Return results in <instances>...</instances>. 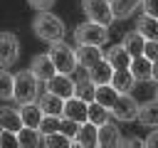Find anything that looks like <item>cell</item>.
Segmentation results:
<instances>
[{"label": "cell", "instance_id": "cell-40", "mask_svg": "<svg viewBox=\"0 0 158 148\" xmlns=\"http://www.w3.org/2000/svg\"><path fill=\"white\" fill-rule=\"evenodd\" d=\"M72 148H84V146H79V143H72Z\"/></svg>", "mask_w": 158, "mask_h": 148}, {"label": "cell", "instance_id": "cell-14", "mask_svg": "<svg viewBox=\"0 0 158 148\" xmlns=\"http://www.w3.org/2000/svg\"><path fill=\"white\" fill-rule=\"evenodd\" d=\"M37 106L42 109V113H44V116H59V118H62V111H64V99H59V96H54V94L44 91V94L40 96Z\"/></svg>", "mask_w": 158, "mask_h": 148}, {"label": "cell", "instance_id": "cell-30", "mask_svg": "<svg viewBox=\"0 0 158 148\" xmlns=\"http://www.w3.org/2000/svg\"><path fill=\"white\" fill-rule=\"evenodd\" d=\"M12 89H15L12 74L0 67V99H12Z\"/></svg>", "mask_w": 158, "mask_h": 148}, {"label": "cell", "instance_id": "cell-36", "mask_svg": "<svg viewBox=\"0 0 158 148\" xmlns=\"http://www.w3.org/2000/svg\"><path fill=\"white\" fill-rule=\"evenodd\" d=\"M30 2V7H35V10H40V12H47L52 5H54V0H27Z\"/></svg>", "mask_w": 158, "mask_h": 148}, {"label": "cell", "instance_id": "cell-10", "mask_svg": "<svg viewBox=\"0 0 158 148\" xmlns=\"http://www.w3.org/2000/svg\"><path fill=\"white\" fill-rule=\"evenodd\" d=\"M86 113H89V104H86V101H81V99H77V96H72V99L64 101L62 118L77 121V123L81 126V123H86Z\"/></svg>", "mask_w": 158, "mask_h": 148}, {"label": "cell", "instance_id": "cell-2", "mask_svg": "<svg viewBox=\"0 0 158 148\" xmlns=\"http://www.w3.org/2000/svg\"><path fill=\"white\" fill-rule=\"evenodd\" d=\"M74 39H77L79 47H101V44L109 39V27L86 20V22L77 25V30H74Z\"/></svg>", "mask_w": 158, "mask_h": 148}, {"label": "cell", "instance_id": "cell-25", "mask_svg": "<svg viewBox=\"0 0 158 148\" xmlns=\"http://www.w3.org/2000/svg\"><path fill=\"white\" fill-rule=\"evenodd\" d=\"M138 121L143 126H158V99H151L148 104L138 106Z\"/></svg>", "mask_w": 158, "mask_h": 148}, {"label": "cell", "instance_id": "cell-32", "mask_svg": "<svg viewBox=\"0 0 158 148\" xmlns=\"http://www.w3.org/2000/svg\"><path fill=\"white\" fill-rule=\"evenodd\" d=\"M77 131H79V123H77V121H69V118H62V121H59V133H62V136H67V138L74 141Z\"/></svg>", "mask_w": 158, "mask_h": 148}, {"label": "cell", "instance_id": "cell-31", "mask_svg": "<svg viewBox=\"0 0 158 148\" xmlns=\"http://www.w3.org/2000/svg\"><path fill=\"white\" fill-rule=\"evenodd\" d=\"M59 116H44L40 121V136H49V133H59Z\"/></svg>", "mask_w": 158, "mask_h": 148}, {"label": "cell", "instance_id": "cell-21", "mask_svg": "<svg viewBox=\"0 0 158 148\" xmlns=\"http://www.w3.org/2000/svg\"><path fill=\"white\" fill-rule=\"evenodd\" d=\"M141 2H143V0H111L114 20H126V17H131V15L138 10Z\"/></svg>", "mask_w": 158, "mask_h": 148}, {"label": "cell", "instance_id": "cell-41", "mask_svg": "<svg viewBox=\"0 0 158 148\" xmlns=\"http://www.w3.org/2000/svg\"><path fill=\"white\" fill-rule=\"evenodd\" d=\"M156 99H158V89H156Z\"/></svg>", "mask_w": 158, "mask_h": 148}, {"label": "cell", "instance_id": "cell-13", "mask_svg": "<svg viewBox=\"0 0 158 148\" xmlns=\"http://www.w3.org/2000/svg\"><path fill=\"white\" fill-rule=\"evenodd\" d=\"M74 143H79L84 148H99V128L94 123H89V121L81 123L77 136H74Z\"/></svg>", "mask_w": 158, "mask_h": 148}, {"label": "cell", "instance_id": "cell-35", "mask_svg": "<svg viewBox=\"0 0 158 148\" xmlns=\"http://www.w3.org/2000/svg\"><path fill=\"white\" fill-rule=\"evenodd\" d=\"M141 5H143V15H148V17H156V20H158V0H143Z\"/></svg>", "mask_w": 158, "mask_h": 148}, {"label": "cell", "instance_id": "cell-12", "mask_svg": "<svg viewBox=\"0 0 158 148\" xmlns=\"http://www.w3.org/2000/svg\"><path fill=\"white\" fill-rule=\"evenodd\" d=\"M22 128V118L20 111L12 106H0V131H10V133H20Z\"/></svg>", "mask_w": 158, "mask_h": 148}, {"label": "cell", "instance_id": "cell-22", "mask_svg": "<svg viewBox=\"0 0 158 148\" xmlns=\"http://www.w3.org/2000/svg\"><path fill=\"white\" fill-rule=\"evenodd\" d=\"M133 84H136V79L131 76L128 69H116L114 76H111V86H114L118 94H128V91L133 89Z\"/></svg>", "mask_w": 158, "mask_h": 148}, {"label": "cell", "instance_id": "cell-8", "mask_svg": "<svg viewBox=\"0 0 158 148\" xmlns=\"http://www.w3.org/2000/svg\"><path fill=\"white\" fill-rule=\"evenodd\" d=\"M30 74H32L37 81H49V79L57 74V67H54V62L49 59V54H37V57H32V62H30Z\"/></svg>", "mask_w": 158, "mask_h": 148}, {"label": "cell", "instance_id": "cell-1", "mask_svg": "<svg viewBox=\"0 0 158 148\" xmlns=\"http://www.w3.org/2000/svg\"><path fill=\"white\" fill-rule=\"evenodd\" d=\"M32 30L40 39H44L49 44L62 42V37H64V22L52 12H37V17L32 20Z\"/></svg>", "mask_w": 158, "mask_h": 148}, {"label": "cell", "instance_id": "cell-15", "mask_svg": "<svg viewBox=\"0 0 158 148\" xmlns=\"http://www.w3.org/2000/svg\"><path fill=\"white\" fill-rule=\"evenodd\" d=\"M111 76H114V67H111L106 59H101L99 64H94V67L89 69V79H91V84H94V86L111 84Z\"/></svg>", "mask_w": 158, "mask_h": 148}, {"label": "cell", "instance_id": "cell-5", "mask_svg": "<svg viewBox=\"0 0 158 148\" xmlns=\"http://www.w3.org/2000/svg\"><path fill=\"white\" fill-rule=\"evenodd\" d=\"M81 7L89 17V22L104 25L109 27L114 22V12H111V0H81Z\"/></svg>", "mask_w": 158, "mask_h": 148}, {"label": "cell", "instance_id": "cell-38", "mask_svg": "<svg viewBox=\"0 0 158 148\" xmlns=\"http://www.w3.org/2000/svg\"><path fill=\"white\" fill-rule=\"evenodd\" d=\"M143 143H146V148H158V131H151Z\"/></svg>", "mask_w": 158, "mask_h": 148}, {"label": "cell", "instance_id": "cell-7", "mask_svg": "<svg viewBox=\"0 0 158 148\" xmlns=\"http://www.w3.org/2000/svg\"><path fill=\"white\" fill-rule=\"evenodd\" d=\"M20 54V42L12 32H0V67H12Z\"/></svg>", "mask_w": 158, "mask_h": 148}, {"label": "cell", "instance_id": "cell-23", "mask_svg": "<svg viewBox=\"0 0 158 148\" xmlns=\"http://www.w3.org/2000/svg\"><path fill=\"white\" fill-rule=\"evenodd\" d=\"M116 99H118V91L111 86V84H104V86H96V94H94V101L99 104V106H104V109H114V104H116Z\"/></svg>", "mask_w": 158, "mask_h": 148}, {"label": "cell", "instance_id": "cell-26", "mask_svg": "<svg viewBox=\"0 0 158 148\" xmlns=\"http://www.w3.org/2000/svg\"><path fill=\"white\" fill-rule=\"evenodd\" d=\"M94 94H96V86L91 84V79H89V76H84V79L74 81V96H77V99H81V101L91 104V101H94Z\"/></svg>", "mask_w": 158, "mask_h": 148}, {"label": "cell", "instance_id": "cell-37", "mask_svg": "<svg viewBox=\"0 0 158 148\" xmlns=\"http://www.w3.org/2000/svg\"><path fill=\"white\" fill-rule=\"evenodd\" d=\"M121 148H146V143H143L141 138H136V136H131V138H126V141H121Z\"/></svg>", "mask_w": 158, "mask_h": 148}, {"label": "cell", "instance_id": "cell-20", "mask_svg": "<svg viewBox=\"0 0 158 148\" xmlns=\"http://www.w3.org/2000/svg\"><path fill=\"white\" fill-rule=\"evenodd\" d=\"M101 59H104V54H101L99 47H79V49H77V62H79L86 72H89L94 64H99Z\"/></svg>", "mask_w": 158, "mask_h": 148}, {"label": "cell", "instance_id": "cell-24", "mask_svg": "<svg viewBox=\"0 0 158 148\" xmlns=\"http://www.w3.org/2000/svg\"><path fill=\"white\" fill-rule=\"evenodd\" d=\"M128 72L136 81H146V79H151V62L146 57H133L128 64Z\"/></svg>", "mask_w": 158, "mask_h": 148}, {"label": "cell", "instance_id": "cell-29", "mask_svg": "<svg viewBox=\"0 0 158 148\" xmlns=\"http://www.w3.org/2000/svg\"><path fill=\"white\" fill-rule=\"evenodd\" d=\"M42 146L44 148H72V138L62 133H49V136H42Z\"/></svg>", "mask_w": 158, "mask_h": 148}, {"label": "cell", "instance_id": "cell-34", "mask_svg": "<svg viewBox=\"0 0 158 148\" xmlns=\"http://www.w3.org/2000/svg\"><path fill=\"white\" fill-rule=\"evenodd\" d=\"M143 57H146L148 62H158V42H146Z\"/></svg>", "mask_w": 158, "mask_h": 148}, {"label": "cell", "instance_id": "cell-39", "mask_svg": "<svg viewBox=\"0 0 158 148\" xmlns=\"http://www.w3.org/2000/svg\"><path fill=\"white\" fill-rule=\"evenodd\" d=\"M151 79L158 84V62H151Z\"/></svg>", "mask_w": 158, "mask_h": 148}, {"label": "cell", "instance_id": "cell-6", "mask_svg": "<svg viewBox=\"0 0 158 148\" xmlns=\"http://www.w3.org/2000/svg\"><path fill=\"white\" fill-rule=\"evenodd\" d=\"M111 116L116 121H133L138 118V101L131 96V94H118L114 109H111Z\"/></svg>", "mask_w": 158, "mask_h": 148}, {"label": "cell", "instance_id": "cell-27", "mask_svg": "<svg viewBox=\"0 0 158 148\" xmlns=\"http://www.w3.org/2000/svg\"><path fill=\"white\" fill-rule=\"evenodd\" d=\"M109 116H111V111H109V109L99 106L96 101H91V104H89V113H86V121H89V123H94L96 128H99V126H104V123H109Z\"/></svg>", "mask_w": 158, "mask_h": 148}, {"label": "cell", "instance_id": "cell-16", "mask_svg": "<svg viewBox=\"0 0 158 148\" xmlns=\"http://www.w3.org/2000/svg\"><path fill=\"white\" fill-rule=\"evenodd\" d=\"M20 118H22L25 128H40V121L44 118V113L37 104H22L20 106Z\"/></svg>", "mask_w": 158, "mask_h": 148}, {"label": "cell", "instance_id": "cell-11", "mask_svg": "<svg viewBox=\"0 0 158 148\" xmlns=\"http://www.w3.org/2000/svg\"><path fill=\"white\" fill-rule=\"evenodd\" d=\"M121 131L116 123H104L99 126V148H121Z\"/></svg>", "mask_w": 158, "mask_h": 148}, {"label": "cell", "instance_id": "cell-19", "mask_svg": "<svg viewBox=\"0 0 158 148\" xmlns=\"http://www.w3.org/2000/svg\"><path fill=\"white\" fill-rule=\"evenodd\" d=\"M104 59L114 67V72H116V69H128V64H131V54H128L121 44H116V47L106 49V57H104Z\"/></svg>", "mask_w": 158, "mask_h": 148}, {"label": "cell", "instance_id": "cell-18", "mask_svg": "<svg viewBox=\"0 0 158 148\" xmlns=\"http://www.w3.org/2000/svg\"><path fill=\"white\" fill-rule=\"evenodd\" d=\"M121 47L131 54V59L133 57H143V47H146V39L133 30V32H126L123 35V39H121Z\"/></svg>", "mask_w": 158, "mask_h": 148}, {"label": "cell", "instance_id": "cell-33", "mask_svg": "<svg viewBox=\"0 0 158 148\" xmlns=\"http://www.w3.org/2000/svg\"><path fill=\"white\" fill-rule=\"evenodd\" d=\"M0 148H20L17 133H10V131H0Z\"/></svg>", "mask_w": 158, "mask_h": 148}, {"label": "cell", "instance_id": "cell-28", "mask_svg": "<svg viewBox=\"0 0 158 148\" xmlns=\"http://www.w3.org/2000/svg\"><path fill=\"white\" fill-rule=\"evenodd\" d=\"M40 131L37 128H20L17 133V141H20V148H40Z\"/></svg>", "mask_w": 158, "mask_h": 148}, {"label": "cell", "instance_id": "cell-9", "mask_svg": "<svg viewBox=\"0 0 158 148\" xmlns=\"http://www.w3.org/2000/svg\"><path fill=\"white\" fill-rule=\"evenodd\" d=\"M47 91L67 101V99L74 96V79L67 76V74H54V76L47 81Z\"/></svg>", "mask_w": 158, "mask_h": 148}, {"label": "cell", "instance_id": "cell-4", "mask_svg": "<svg viewBox=\"0 0 158 148\" xmlns=\"http://www.w3.org/2000/svg\"><path fill=\"white\" fill-rule=\"evenodd\" d=\"M15 89H12V99L17 104H32L37 99V89H40V81L30 74V69L25 72H17L15 76Z\"/></svg>", "mask_w": 158, "mask_h": 148}, {"label": "cell", "instance_id": "cell-17", "mask_svg": "<svg viewBox=\"0 0 158 148\" xmlns=\"http://www.w3.org/2000/svg\"><path fill=\"white\" fill-rule=\"evenodd\" d=\"M136 32L146 42H158V20L156 17H148V15H141L138 17V25H136Z\"/></svg>", "mask_w": 158, "mask_h": 148}, {"label": "cell", "instance_id": "cell-3", "mask_svg": "<svg viewBox=\"0 0 158 148\" xmlns=\"http://www.w3.org/2000/svg\"><path fill=\"white\" fill-rule=\"evenodd\" d=\"M49 59L54 62V67H57V74H72V72H77V67H79V62H77V49H72L69 44H64V42H54L52 47H49Z\"/></svg>", "mask_w": 158, "mask_h": 148}]
</instances>
